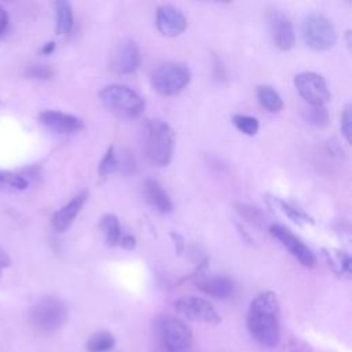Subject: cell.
I'll use <instances>...</instances> for the list:
<instances>
[{"label": "cell", "mask_w": 352, "mask_h": 352, "mask_svg": "<svg viewBox=\"0 0 352 352\" xmlns=\"http://www.w3.org/2000/svg\"><path fill=\"white\" fill-rule=\"evenodd\" d=\"M271 235L278 239L282 246H285L289 253L304 267L314 268L316 265V257L312 250L298 238L287 227L282 224H271L270 226Z\"/></svg>", "instance_id": "9"}, {"label": "cell", "mask_w": 352, "mask_h": 352, "mask_svg": "<svg viewBox=\"0 0 352 352\" xmlns=\"http://www.w3.org/2000/svg\"><path fill=\"white\" fill-rule=\"evenodd\" d=\"M38 120L44 126L56 133H73L84 128V121L80 117L56 110H45L40 113Z\"/></svg>", "instance_id": "14"}, {"label": "cell", "mask_w": 352, "mask_h": 352, "mask_svg": "<svg viewBox=\"0 0 352 352\" xmlns=\"http://www.w3.org/2000/svg\"><path fill=\"white\" fill-rule=\"evenodd\" d=\"M54 50H55V43H54V41H50V43H47V44H44V45H43V48H41V54L48 55V54H51Z\"/></svg>", "instance_id": "36"}, {"label": "cell", "mask_w": 352, "mask_h": 352, "mask_svg": "<svg viewBox=\"0 0 352 352\" xmlns=\"http://www.w3.org/2000/svg\"><path fill=\"white\" fill-rule=\"evenodd\" d=\"M143 194L147 204L158 213L166 214L173 209L172 201L161 184L153 179H147L143 184Z\"/></svg>", "instance_id": "17"}, {"label": "cell", "mask_w": 352, "mask_h": 352, "mask_svg": "<svg viewBox=\"0 0 352 352\" xmlns=\"http://www.w3.org/2000/svg\"><path fill=\"white\" fill-rule=\"evenodd\" d=\"M274 201H275V204L279 206V209L287 216V217H290L293 221H296V223H302V221H305V223H314L312 221V219L302 210V209H298V208H296L294 205H292V204H289V202H286V201H282V199H278V198H274Z\"/></svg>", "instance_id": "27"}, {"label": "cell", "mask_w": 352, "mask_h": 352, "mask_svg": "<svg viewBox=\"0 0 352 352\" xmlns=\"http://www.w3.org/2000/svg\"><path fill=\"white\" fill-rule=\"evenodd\" d=\"M304 120L318 128H324L330 122V116L324 104H309L302 111Z\"/></svg>", "instance_id": "22"}, {"label": "cell", "mask_w": 352, "mask_h": 352, "mask_svg": "<svg viewBox=\"0 0 352 352\" xmlns=\"http://www.w3.org/2000/svg\"><path fill=\"white\" fill-rule=\"evenodd\" d=\"M257 100L263 109L270 113H278L283 109V100L280 95L271 85L257 87Z\"/></svg>", "instance_id": "19"}, {"label": "cell", "mask_w": 352, "mask_h": 352, "mask_svg": "<svg viewBox=\"0 0 352 352\" xmlns=\"http://www.w3.org/2000/svg\"><path fill=\"white\" fill-rule=\"evenodd\" d=\"M88 199V192L81 191L77 195H74L66 205H63L60 209H58L52 216V227L58 232H65L69 230V227L73 224L74 219L80 213L81 208Z\"/></svg>", "instance_id": "15"}, {"label": "cell", "mask_w": 352, "mask_h": 352, "mask_svg": "<svg viewBox=\"0 0 352 352\" xmlns=\"http://www.w3.org/2000/svg\"><path fill=\"white\" fill-rule=\"evenodd\" d=\"M153 330L166 352H186L192 344V333L180 318L158 315L153 320Z\"/></svg>", "instance_id": "3"}, {"label": "cell", "mask_w": 352, "mask_h": 352, "mask_svg": "<svg viewBox=\"0 0 352 352\" xmlns=\"http://www.w3.org/2000/svg\"><path fill=\"white\" fill-rule=\"evenodd\" d=\"M324 256L327 257L329 265L333 268V271L338 276H346L351 275V258L346 253L337 250V249H323Z\"/></svg>", "instance_id": "20"}, {"label": "cell", "mask_w": 352, "mask_h": 352, "mask_svg": "<svg viewBox=\"0 0 352 352\" xmlns=\"http://www.w3.org/2000/svg\"><path fill=\"white\" fill-rule=\"evenodd\" d=\"M142 138L143 153L150 164L165 166L170 162L175 147V132L168 122L158 118L146 120Z\"/></svg>", "instance_id": "2"}, {"label": "cell", "mask_w": 352, "mask_h": 352, "mask_svg": "<svg viewBox=\"0 0 352 352\" xmlns=\"http://www.w3.org/2000/svg\"><path fill=\"white\" fill-rule=\"evenodd\" d=\"M232 124L235 128L242 132L243 135L253 136L258 131V121L254 117L246 116V114H235L232 116Z\"/></svg>", "instance_id": "26"}, {"label": "cell", "mask_w": 352, "mask_h": 352, "mask_svg": "<svg viewBox=\"0 0 352 352\" xmlns=\"http://www.w3.org/2000/svg\"><path fill=\"white\" fill-rule=\"evenodd\" d=\"M100 100L120 118H136L144 110L143 98L132 88L121 84L104 87L100 91Z\"/></svg>", "instance_id": "4"}, {"label": "cell", "mask_w": 352, "mask_h": 352, "mask_svg": "<svg viewBox=\"0 0 352 352\" xmlns=\"http://www.w3.org/2000/svg\"><path fill=\"white\" fill-rule=\"evenodd\" d=\"M139 63L140 54L138 45L131 40H124L116 47L110 67L118 74H131L139 67Z\"/></svg>", "instance_id": "13"}, {"label": "cell", "mask_w": 352, "mask_h": 352, "mask_svg": "<svg viewBox=\"0 0 352 352\" xmlns=\"http://www.w3.org/2000/svg\"><path fill=\"white\" fill-rule=\"evenodd\" d=\"M191 73L187 66L180 63L158 65L151 73V85L161 95H176L190 82Z\"/></svg>", "instance_id": "6"}, {"label": "cell", "mask_w": 352, "mask_h": 352, "mask_svg": "<svg viewBox=\"0 0 352 352\" xmlns=\"http://www.w3.org/2000/svg\"><path fill=\"white\" fill-rule=\"evenodd\" d=\"M118 168H120V162H118V160H117L114 147L110 146V147L106 150L103 158H102L100 162H99L98 173H99L100 177H107L109 175H111L113 172H116Z\"/></svg>", "instance_id": "25"}, {"label": "cell", "mask_w": 352, "mask_h": 352, "mask_svg": "<svg viewBox=\"0 0 352 352\" xmlns=\"http://www.w3.org/2000/svg\"><path fill=\"white\" fill-rule=\"evenodd\" d=\"M302 37L305 44L315 51H326L337 41L333 23L320 14H309L302 22Z\"/></svg>", "instance_id": "7"}, {"label": "cell", "mask_w": 352, "mask_h": 352, "mask_svg": "<svg viewBox=\"0 0 352 352\" xmlns=\"http://www.w3.org/2000/svg\"><path fill=\"white\" fill-rule=\"evenodd\" d=\"M195 286L202 293L212 296L214 298H228L235 289L234 282L228 276L216 275V276H208V278H199L195 282Z\"/></svg>", "instance_id": "16"}, {"label": "cell", "mask_w": 352, "mask_h": 352, "mask_svg": "<svg viewBox=\"0 0 352 352\" xmlns=\"http://www.w3.org/2000/svg\"><path fill=\"white\" fill-rule=\"evenodd\" d=\"M267 22L274 44L282 51H289L290 48H293L296 34L290 19L283 12L278 10H271L267 14Z\"/></svg>", "instance_id": "11"}, {"label": "cell", "mask_w": 352, "mask_h": 352, "mask_svg": "<svg viewBox=\"0 0 352 352\" xmlns=\"http://www.w3.org/2000/svg\"><path fill=\"white\" fill-rule=\"evenodd\" d=\"M55 70L52 69V66L50 65H30L28 69H26V76L32 80H40V81H44V80H50L52 76H54Z\"/></svg>", "instance_id": "29"}, {"label": "cell", "mask_w": 352, "mask_h": 352, "mask_svg": "<svg viewBox=\"0 0 352 352\" xmlns=\"http://www.w3.org/2000/svg\"><path fill=\"white\" fill-rule=\"evenodd\" d=\"M118 245H121L124 249H133L135 248V245H136V239H135V236H132V235H129V234H126V235H122L121 236V239H120V243Z\"/></svg>", "instance_id": "33"}, {"label": "cell", "mask_w": 352, "mask_h": 352, "mask_svg": "<svg viewBox=\"0 0 352 352\" xmlns=\"http://www.w3.org/2000/svg\"><path fill=\"white\" fill-rule=\"evenodd\" d=\"M294 85L298 94L309 104H324L330 99V91L326 80L314 72H302L294 77Z\"/></svg>", "instance_id": "10"}, {"label": "cell", "mask_w": 352, "mask_h": 352, "mask_svg": "<svg viewBox=\"0 0 352 352\" xmlns=\"http://www.w3.org/2000/svg\"><path fill=\"white\" fill-rule=\"evenodd\" d=\"M8 22H10L8 12H7V10L0 4V36L6 32V29H7V26H8Z\"/></svg>", "instance_id": "32"}, {"label": "cell", "mask_w": 352, "mask_h": 352, "mask_svg": "<svg viewBox=\"0 0 352 352\" xmlns=\"http://www.w3.org/2000/svg\"><path fill=\"white\" fill-rule=\"evenodd\" d=\"M175 308L184 318L206 324H217L220 316L214 307L205 298L197 296H183L175 301Z\"/></svg>", "instance_id": "8"}, {"label": "cell", "mask_w": 352, "mask_h": 352, "mask_svg": "<svg viewBox=\"0 0 352 352\" xmlns=\"http://www.w3.org/2000/svg\"><path fill=\"white\" fill-rule=\"evenodd\" d=\"M28 319L36 330L41 333H54L65 324L67 311L60 300L55 297H43L30 308Z\"/></svg>", "instance_id": "5"}, {"label": "cell", "mask_w": 352, "mask_h": 352, "mask_svg": "<svg viewBox=\"0 0 352 352\" xmlns=\"http://www.w3.org/2000/svg\"><path fill=\"white\" fill-rule=\"evenodd\" d=\"M0 184L7 186L14 190H25L28 187V180L10 170H0Z\"/></svg>", "instance_id": "28"}, {"label": "cell", "mask_w": 352, "mask_h": 352, "mask_svg": "<svg viewBox=\"0 0 352 352\" xmlns=\"http://www.w3.org/2000/svg\"><path fill=\"white\" fill-rule=\"evenodd\" d=\"M100 228L103 230L107 246L113 248L120 243V239L122 236L121 226L114 214H104L100 220Z\"/></svg>", "instance_id": "21"}, {"label": "cell", "mask_w": 352, "mask_h": 352, "mask_svg": "<svg viewBox=\"0 0 352 352\" xmlns=\"http://www.w3.org/2000/svg\"><path fill=\"white\" fill-rule=\"evenodd\" d=\"M327 150H329L331 154L338 155V157L344 154L342 147L340 146V143H338L336 139H331V140H329V142H327Z\"/></svg>", "instance_id": "34"}, {"label": "cell", "mask_w": 352, "mask_h": 352, "mask_svg": "<svg viewBox=\"0 0 352 352\" xmlns=\"http://www.w3.org/2000/svg\"><path fill=\"white\" fill-rule=\"evenodd\" d=\"M235 210L238 212V214L245 219L248 223L256 226V227H264L265 224V216L264 213L252 205L248 204H242V202H236L235 204Z\"/></svg>", "instance_id": "24"}, {"label": "cell", "mask_w": 352, "mask_h": 352, "mask_svg": "<svg viewBox=\"0 0 352 352\" xmlns=\"http://www.w3.org/2000/svg\"><path fill=\"white\" fill-rule=\"evenodd\" d=\"M155 25L161 34L166 37H176L186 30L187 19L179 8L162 4L157 8Z\"/></svg>", "instance_id": "12"}, {"label": "cell", "mask_w": 352, "mask_h": 352, "mask_svg": "<svg viewBox=\"0 0 352 352\" xmlns=\"http://www.w3.org/2000/svg\"><path fill=\"white\" fill-rule=\"evenodd\" d=\"M246 324L250 336L265 348H274L280 338L279 301L274 292L258 293L249 304Z\"/></svg>", "instance_id": "1"}, {"label": "cell", "mask_w": 352, "mask_h": 352, "mask_svg": "<svg viewBox=\"0 0 352 352\" xmlns=\"http://www.w3.org/2000/svg\"><path fill=\"white\" fill-rule=\"evenodd\" d=\"M170 238L175 241V246H176V252L177 254H182V252L184 250V239L180 234L177 232H170Z\"/></svg>", "instance_id": "35"}, {"label": "cell", "mask_w": 352, "mask_h": 352, "mask_svg": "<svg viewBox=\"0 0 352 352\" xmlns=\"http://www.w3.org/2000/svg\"><path fill=\"white\" fill-rule=\"evenodd\" d=\"M116 341L111 333L109 331H98L89 337L85 346L89 352H107L113 349Z\"/></svg>", "instance_id": "23"}, {"label": "cell", "mask_w": 352, "mask_h": 352, "mask_svg": "<svg viewBox=\"0 0 352 352\" xmlns=\"http://www.w3.org/2000/svg\"><path fill=\"white\" fill-rule=\"evenodd\" d=\"M11 265V258H10V256H8V253L1 248V245H0V276H1V274H3V271L6 270V268H8Z\"/></svg>", "instance_id": "31"}, {"label": "cell", "mask_w": 352, "mask_h": 352, "mask_svg": "<svg viewBox=\"0 0 352 352\" xmlns=\"http://www.w3.org/2000/svg\"><path fill=\"white\" fill-rule=\"evenodd\" d=\"M55 7V15H56V34L63 36V34H69L73 29V8L72 4L69 1H56L54 4Z\"/></svg>", "instance_id": "18"}, {"label": "cell", "mask_w": 352, "mask_h": 352, "mask_svg": "<svg viewBox=\"0 0 352 352\" xmlns=\"http://www.w3.org/2000/svg\"><path fill=\"white\" fill-rule=\"evenodd\" d=\"M351 120H352V116H351V106L346 104L342 110V114H341V133L342 136L345 138L346 143L351 142Z\"/></svg>", "instance_id": "30"}]
</instances>
